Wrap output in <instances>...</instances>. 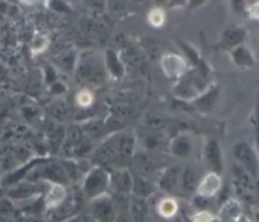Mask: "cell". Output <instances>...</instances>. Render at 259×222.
<instances>
[{
    "label": "cell",
    "mask_w": 259,
    "mask_h": 222,
    "mask_svg": "<svg viewBox=\"0 0 259 222\" xmlns=\"http://www.w3.org/2000/svg\"><path fill=\"white\" fill-rule=\"evenodd\" d=\"M251 125H252V132H254L255 147L258 149L259 152V90L258 95H256V100H255L254 111L251 116Z\"/></svg>",
    "instance_id": "obj_29"
},
{
    "label": "cell",
    "mask_w": 259,
    "mask_h": 222,
    "mask_svg": "<svg viewBox=\"0 0 259 222\" xmlns=\"http://www.w3.org/2000/svg\"><path fill=\"white\" fill-rule=\"evenodd\" d=\"M104 64H106V69L110 77L114 80H121L125 69H123V64H122L119 54L116 53L114 49H107L104 53Z\"/></svg>",
    "instance_id": "obj_20"
},
{
    "label": "cell",
    "mask_w": 259,
    "mask_h": 222,
    "mask_svg": "<svg viewBox=\"0 0 259 222\" xmlns=\"http://www.w3.org/2000/svg\"><path fill=\"white\" fill-rule=\"evenodd\" d=\"M106 64L104 58L101 61L93 52H83L78 56L75 77L76 81L85 85H97L104 80L106 74Z\"/></svg>",
    "instance_id": "obj_2"
},
{
    "label": "cell",
    "mask_w": 259,
    "mask_h": 222,
    "mask_svg": "<svg viewBox=\"0 0 259 222\" xmlns=\"http://www.w3.org/2000/svg\"><path fill=\"white\" fill-rule=\"evenodd\" d=\"M75 99H76L78 106L82 107V108H86V107H89L93 103V93H92V90L89 88H83V89H80L76 93Z\"/></svg>",
    "instance_id": "obj_30"
},
{
    "label": "cell",
    "mask_w": 259,
    "mask_h": 222,
    "mask_svg": "<svg viewBox=\"0 0 259 222\" xmlns=\"http://www.w3.org/2000/svg\"><path fill=\"white\" fill-rule=\"evenodd\" d=\"M198 183H200V178L194 169L190 167H185L182 169L179 180V189L182 193H186V195L196 193Z\"/></svg>",
    "instance_id": "obj_21"
},
{
    "label": "cell",
    "mask_w": 259,
    "mask_h": 222,
    "mask_svg": "<svg viewBox=\"0 0 259 222\" xmlns=\"http://www.w3.org/2000/svg\"><path fill=\"white\" fill-rule=\"evenodd\" d=\"M155 3H157V5H158V6H162V5L166 6V3H168V0H155Z\"/></svg>",
    "instance_id": "obj_38"
},
{
    "label": "cell",
    "mask_w": 259,
    "mask_h": 222,
    "mask_svg": "<svg viewBox=\"0 0 259 222\" xmlns=\"http://www.w3.org/2000/svg\"><path fill=\"white\" fill-rule=\"evenodd\" d=\"M232 7L236 13H243L245 10V0H232Z\"/></svg>",
    "instance_id": "obj_36"
},
{
    "label": "cell",
    "mask_w": 259,
    "mask_h": 222,
    "mask_svg": "<svg viewBox=\"0 0 259 222\" xmlns=\"http://www.w3.org/2000/svg\"><path fill=\"white\" fill-rule=\"evenodd\" d=\"M179 211V204L174 197H164L158 201L157 204V212L161 217L172 218Z\"/></svg>",
    "instance_id": "obj_26"
},
{
    "label": "cell",
    "mask_w": 259,
    "mask_h": 222,
    "mask_svg": "<svg viewBox=\"0 0 259 222\" xmlns=\"http://www.w3.org/2000/svg\"><path fill=\"white\" fill-rule=\"evenodd\" d=\"M135 147H136V139L129 133H121L119 138V153H118V165L116 168H125L132 165L135 159Z\"/></svg>",
    "instance_id": "obj_16"
},
{
    "label": "cell",
    "mask_w": 259,
    "mask_h": 222,
    "mask_svg": "<svg viewBox=\"0 0 259 222\" xmlns=\"http://www.w3.org/2000/svg\"><path fill=\"white\" fill-rule=\"evenodd\" d=\"M247 13H248V16L251 17L252 20L259 22V0H255L254 3H251V5L248 6Z\"/></svg>",
    "instance_id": "obj_34"
},
{
    "label": "cell",
    "mask_w": 259,
    "mask_h": 222,
    "mask_svg": "<svg viewBox=\"0 0 259 222\" xmlns=\"http://www.w3.org/2000/svg\"><path fill=\"white\" fill-rule=\"evenodd\" d=\"M82 191L92 200L111 191V171L101 165H93L86 171L82 180Z\"/></svg>",
    "instance_id": "obj_3"
},
{
    "label": "cell",
    "mask_w": 259,
    "mask_h": 222,
    "mask_svg": "<svg viewBox=\"0 0 259 222\" xmlns=\"http://www.w3.org/2000/svg\"><path fill=\"white\" fill-rule=\"evenodd\" d=\"M222 174H218V172H213V171H208L200 179V183H198L196 193L212 199L213 196H217L219 192L222 191Z\"/></svg>",
    "instance_id": "obj_15"
},
{
    "label": "cell",
    "mask_w": 259,
    "mask_h": 222,
    "mask_svg": "<svg viewBox=\"0 0 259 222\" xmlns=\"http://www.w3.org/2000/svg\"><path fill=\"white\" fill-rule=\"evenodd\" d=\"M202 160L208 171H213L218 174H223L225 169V159L223 150L217 139L208 138L202 147Z\"/></svg>",
    "instance_id": "obj_8"
},
{
    "label": "cell",
    "mask_w": 259,
    "mask_h": 222,
    "mask_svg": "<svg viewBox=\"0 0 259 222\" xmlns=\"http://www.w3.org/2000/svg\"><path fill=\"white\" fill-rule=\"evenodd\" d=\"M161 68L169 81H179L190 68L189 60L179 53H166L161 57Z\"/></svg>",
    "instance_id": "obj_6"
},
{
    "label": "cell",
    "mask_w": 259,
    "mask_h": 222,
    "mask_svg": "<svg viewBox=\"0 0 259 222\" xmlns=\"http://www.w3.org/2000/svg\"><path fill=\"white\" fill-rule=\"evenodd\" d=\"M248 39V31L247 28L243 25H232V27L226 28L221 35L219 39V48L225 49V50H232L236 46H240L243 43L247 42Z\"/></svg>",
    "instance_id": "obj_10"
},
{
    "label": "cell",
    "mask_w": 259,
    "mask_h": 222,
    "mask_svg": "<svg viewBox=\"0 0 259 222\" xmlns=\"http://www.w3.org/2000/svg\"><path fill=\"white\" fill-rule=\"evenodd\" d=\"M133 174L129 167L115 168L111 171V191L118 196H126L132 193Z\"/></svg>",
    "instance_id": "obj_11"
},
{
    "label": "cell",
    "mask_w": 259,
    "mask_h": 222,
    "mask_svg": "<svg viewBox=\"0 0 259 222\" xmlns=\"http://www.w3.org/2000/svg\"><path fill=\"white\" fill-rule=\"evenodd\" d=\"M219 96H221V86L217 82H212L201 95L197 96L196 99L191 101L190 104L202 114H209L215 110Z\"/></svg>",
    "instance_id": "obj_9"
},
{
    "label": "cell",
    "mask_w": 259,
    "mask_h": 222,
    "mask_svg": "<svg viewBox=\"0 0 259 222\" xmlns=\"http://www.w3.org/2000/svg\"><path fill=\"white\" fill-rule=\"evenodd\" d=\"M233 156L244 169H247L252 178L259 175V152L258 149L247 142H238L233 147Z\"/></svg>",
    "instance_id": "obj_5"
},
{
    "label": "cell",
    "mask_w": 259,
    "mask_h": 222,
    "mask_svg": "<svg viewBox=\"0 0 259 222\" xmlns=\"http://www.w3.org/2000/svg\"><path fill=\"white\" fill-rule=\"evenodd\" d=\"M146 200L147 199H142V197H138V196H132V199L129 201V211L132 214L133 219H136V221H143V219H146L148 214Z\"/></svg>",
    "instance_id": "obj_25"
},
{
    "label": "cell",
    "mask_w": 259,
    "mask_h": 222,
    "mask_svg": "<svg viewBox=\"0 0 259 222\" xmlns=\"http://www.w3.org/2000/svg\"><path fill=\"white\" fill-rule=\"evenodd\" d=\"M50 45V39H49L48 35L45 33H37L33 36L31 42V53L33 56H37V54H42L46 49L49 48Z\"/></svg>",
    "instance_id": "obj_27"
},
{
    "label": "cell",
    "mask_w": 259,
    "mask_h": 222,
    "mask_svg": "<svg viewBox=\"0 0 259 222\" xmlns=\"http://www.w3.org/2000/svg\"><path fill=\"white\" fill-rule=\"evenodd\" d=\"M212 68L205 60L198 65H190V68L179 81L175 82V99L191 103L212 84Z\"/></svg>",
    "instance_id": "obj_1"
},
{
    "label": "cell",
    "mask_w": 259,
    "mask_h": 222,
    "mask_svg": "<svg viewBox=\"0 0 259 222\" xmlns=\"http://www.w3.org/2000/svg\"><path fill=\"white\" fill-rule=\"evenodd\" d=\"M89 210L92 217L97 221H114L116 219V214H118V208L110 193L89 200Z\"/></svg>",
    "instance_id": "obj_7"
},
{
    "label": "cell",
    "mask_w": 259,
    "mask_h": 222,
    "mask_svg": "<svg viewBox=\"0 0 259 222\" xmlns=\"http://www.w3.org/2000/svg\"><path fill=\"white\" fill-rule=\"evenodd\" d=\"M209 0H189V10L190 11H194L197 10V9H200V7H202L204 5H206Z\"/></svg>",
    "instance_id": "obj_35"
},
{
    "label": "cell",
    "mask_w": 259,
    "mask_h": 222,
    "mask_svg": "<svg viewBox=\"0 0 259 222\" xmlns=\"http://www.w3.org/2000/svg\"><path fill=\"white\" fill-rule=\"evenodd\" d=\"M48 183L49 188L43 195V200H45L46 211L50 212L61 206L64 201L68 199V193L64 183H60V182H48Z\"/></svg>",
    "instance_id": "obj_13"
},
{
    "label": "cell",
    "mask_w": 259,
    "mask_h": 222,
    "mask_svg": "<svg viewBox=\"0 0 259 222\" xmlns=\"http://www.w3.org/2000/svg\"><path fill=\"white\" fill-rule=\"evenodd\" d=\"M37 195H42V192L39 191V186L33 180L29 179L21 180L16 185H11L7 188V196L16 203L29 200Z\"/></svg>",
    "instance_id": "obj_12"
},
{
    "label": "cell",
    "mask_w": 259,
    "mask_h": 222,
    "mask_svg": "<svg viewBox=\"0 0 259 222\" xmlns=\"http://www.w3.org/2000/svg\"><path fill=\"white\" fill-rule=\"evenodd\" d=\"M119 138L121 133H112L106 140H103L99 147L96 149L93 156V161L97 165L106 168L115 169L118 165V153H119Z\"/></svg>",
    "instance_id": "obj_4"
},
{
    "label": "cell",
    "mask_w": 259,
    "mask_h": 222,
    "mask_svg": "<svg viewBox=\"0 0 259 222\" xmlns=\"http://www.w3.org/2000/svg\"><path fill=\"white\" fill-rule=\"evenodd\" d=\"M193 152V139L187 133H178L170 139L169 153L178 159H187Z\"/></svg>",
    "instance_id": "obj_18"
},
{
    "label": "cell",
    "mask_w": 259,
    "mask_h": 222,
    "mask_svg": "<svg viewBox=\"0 0 259 222\" xmlns=\"http://www.w3.org/2000/svg\"><path fill=\"white\" fill-rule=\"evenodd\" d=\"M132 165L135 167V171L138 174H142L144 176H147L153 172L155 169V164H154V160L146 153H136L135 154V159H133Z\"/></svg>",
    "instance_id": "obj_23"
},
{
    "label": "cell",
    "mask_w": 259,
    "mask_h": 222,
    "mask_svg": "<svg viewBox=\"0 0 259 222\" xmlns=\"http://www.w3.org/2000/svg\"><path fill=\"white\" fill-rule=\"evenodd\" d=\"M243 218V206L237 199H228L218 212V219L222 221H238Z\"/></svg>",
    "instance_id": "obj_19"
},
{
    "label": "cell",
    "mask_w": 259,
    "mask_h": 222,
    "mask_svg": "<svg viewBox=\"0 0 259 222\" xmlns=\"http://www.w3.org/2000/svg\"><path fill=\"white\" fill-rule=\"evenodd\" d=\"M155 186L157 185H153L148 180L147 176L138 174V172H133V196H138V197H142V199H148L150 196L154 195Z\"/></svg>",
    "instance_id": "obj_22"
},
{
    "label": "cell",
    "mask_w": 259,
    "mask_h": 222,
    "mask_svg": "<svg viewBox=\"0 0 259 222\" xmlns=\"http://www.w3.org/2000/svg\"><path fill=\"white\" fill-rule=\"evenodd\" d=\"M190 218L196 222H211L218 219V215H213L208 210H197L196 214H193Z\"/></svg>",
    "instance_id": "obj_32"
},
{
    "label": "cell",
    "mask_w": 259,
    "mask_h": 222,
    "mask_svg": "<svg viewBox=\"0 0 259 222\" xmlns=\"http://www.w3.org/2000/svg\"><path fill=\"white\" fill-rule=\"evenodd\" d=\"M189 7V0H168L166 9L174 10V9H187Z\"/></svg>",
    "instance_id": "obj_33"
},
{
    "label": "cell",
    "mask_w": 259,
    "mask_h": 222,
    "mask_svg": "<svg viewBox=\"0 0 259 222\" xmlns=\"http://www.w3.org/2000/svg\"><path fill=\"white\" fill-rule=\"evenodd\" d=\"M165 11L161 6H157V7H153L151 10L148 11L147 14V21L150 22V25L154 28L162 27L165 24Z\"/></svg>",
    "instance_id": "obj_28"
},
{
    "label": "cell",
    "mask_w": 259,
    "mask_h": 222,
    "mask_svg": "<svg viewBox=\"0 0 259 222\" xmlns=\"http://www.w3.org/2000/svg\"><path fill=\"white\" fill-rule=\"evenodd\" d=\"M80 127L83 129V133H85L86 138L90 139V140H97V139H100L101 136H103V133H106L107 131V125L104 122L95 121V120L83 122Z\"/></svg>",
    "instance_id": "obj_24"
},
{
    "label": "cell",
    "mask_w": 259,
    "mask_h": 222,
    "mask_svg": "<svg viewBox=\"0 0 259 222\" xmlns=\"http://www.w3.org/2000/svg\"><path fill=\"white\" fill-rule=\"evenodd\" d=\"M229 56H230L232 63L241 69L254 68L255 64H256L254 52H252V49L249 48L247 43H243V45L236 46L232 50H229Z\"/></svg>",
    "instance_id": "obj_14"
},
{
    "label": "cell",
    "mask_w": 259,
    "mask_h": 222,
    "mask_svg": "<svg viewBox=\"0 0 259 222\" xmlns=\"http://www.w3.org/2000/svg\"><path fill=\"white\" fill-rule=\"evenodd\" d=\"M22 5L25 6H36V5H40V3H43L45 0H20Z\"/></svg>",
    "instance_id": "obj_37"
},
{
    "label": "cell",
    "mask_w": 259,
    "mask_h": 222,
    "mask_svg": "<svg viewBox=\"0 0 259 222\" xmlns=\"http://www.w3.org/2000/svg\"><path fill=\"white\" fill-rule=\"evenodd\" d=\"M48 7L57 13H71V7L65 0H49Z\"/></svg>",
    "instance_id": "obj_31"
},
{
    "label": "cell",
    "mask_w": 259,
    "mask_h": 222,
    "mask_svg": "<svg viewBox=\"0 0 259 222\" xmlns=\"http://www.w3.org/2000/svg\"><path fill=\"white\" fill-rule=\"evenodd\" d=\"M180 172H182V169L175 167V165L165 168L159 174L155 185H157L159 191L164 192V193H172V192H175L179 188Z\"/></svg>",
    "instance_id": "obj_17"
}]
</instances>
